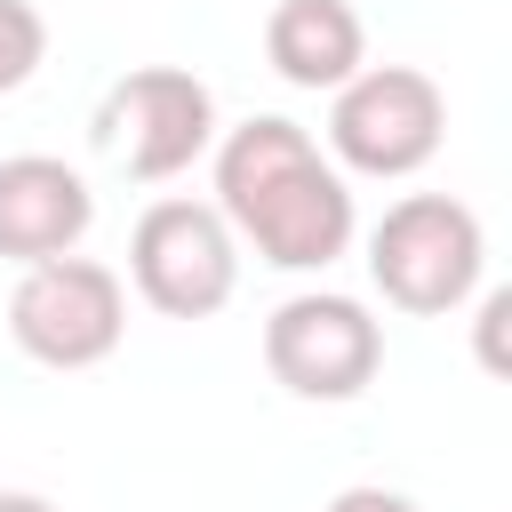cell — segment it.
Here are the masks:
<instances>
[{
	"label": "cell",
	"mask_w": 512,
	"mask_h": 512,
	"mask_svg": "<svg viewBox=\"0 0 512 512\" xmlns=\"http://www.w3.org/2000/svg\"><path fill=\"white\" fill-rule=\"evenodd\" d=\"M216 216L280 272H328L360 232L344 168L280 112H256L216 144Z\"/></svg>",
	"instance_id": "obj_1"
},
{
	"label": "cell",
	"mask_w": 512,
	"mask_h": 512,
	"mask_svg": "<svg viewBox=\"0 0 512 512\" xmlns=\"http://www.w3.org/2000/svg\"><path fill=\"white\" fill-rule=\"evenodd\" d=\"M480 264H488V232L448 192H408L368 232V280L384 288L392 312H416V320L456 312L480 288Z\"/></svg>",
	"instance_id": "obj_2"
},
{
	"label": "cell",
	"mask_w": 512,
	"mask_h": 512,
	"mask_svg": "<svg viewBox=\"0 0 512 512\" xmlns=\"http://www.w3.org/2000/svg\"><path fill=\"white\" fill-rule=\"evenodd\" d=\"M448 136V96L416 64H360L328 104V152L352 176H416Z\"/></svg>",
	"instance_id": "obj_3"
},
{
	"label": "cell",
	"mask_w": 512,
	"mask_h": 512,
	"mask_svg": "<svg viewBox=\"0 0 512 512\" xmlns=\"http://www.w3.org/2000/svg\"><path fill=\"white\" fill-rule=\"evenodd\" d=\"M8 336L24 360L40 368H96L120 352L128 336V288L112 264L96 256H48L24 264L16 296H8Z\"/></svg>",
	"instance_id": "obj_4"
},
{
	"label": "cell",
	"mask_w": 512,
	"mask_h": 512,
	"mask_svg": "<svg viewBox=\"0 0 512 512\" xmlns=\"http://www.w3.org/2000/svg\"><path fill=\"white\" fill-rule=\"evenodd\" d=\"M96 144L136 176V184H168L184 176L208 144H216V96L200 72L184 64H136L104 88L96 104Z\"/></svg>",
	"instance_id": "obj_5"
},
{
	"label": "cell",
	"mask_w": 512,
	"mask_h": 512,
	"mask_svg": "<svg viewBox=\"0 0 512 512\" xmlns=\"http://www.w3.org/2000/svg\"><path fill=\"white\" fill-rule=\"evenodd\" d=\"M128 280L168 320H208L240 288V240L216 200H152L128 232Z\"/></svg>",
	"instance_id": "obj_6"
},
{
	"label": "cell",
	"mask_w": 512,
	"mask_h": 512,
	"mask_svg": "<svg viewBox=\"0 0 512 512\" xmlns=\"http://www.w3.org/2000/svg\"><path fill=\"white\" fill-rule=\"evenodd\" d=\"M264 368L280 392L296 400H360L384 368V328L360 296L336 288H304L288 304H272L264 320Z\"/></svg>",
	"instance_id": "obj_7"
},
{
	"label": "cell",
	"mask_w": 512,
	"mask_h": 512,
	"mask_svg": "<svg viewBox=\"0 0 512 512\" xmlns=\"http://www.w3.org/2000/svg\"><path fill=\"white\" fill-rule=\"evenodd\" d=\"M96 224V192L80 168H64L56 152H16L0 160V256L8 264H48V256H80Z\"/></svg>",
	"instance_id": "obj_8"
},
{
	"label": "cell",
	"mask_w": 512,
	"mask_h": 512,
	"mask_svg": "<svg viewBox=\"0 0 512 512\" xmlns=\"http://www.w3.org/2000/svg\"><path fill=\"white\" fill-rule=\"evenodd\" d=\"M264 56L288 88H344L368 64V32L352 16V0H280L264 16Z\"/></svg>",
	"instance_id": "obj_9"
},
{
	"label": "cell",
	"mask_w": 512,
	"mask_h": 512,
	"mask_svg": "<svg viewBox=\"0 0 512 512\" xmlns=\"http://www.w3.org/2000/svg\"><path fill=\"white\" fill-rule=\"evenodd\" d=\"M40 56H48V16L32 0H0V96L24 88L40 72Z\"/></svg>",
	"instance_id": "obj_10"
},
{
	"label": "cell",
	"mask_w": 512,
	"mask_h": 512,
	"mask_svg": "<svg viewBox=\"0 0 512 512\" xmlns=\"http://www.w3.org/2000/svg\"><path fill=\"white\" fill-rule=\"evenodd\" d=\"M504 320H512V288H488L480 296V368L504 376Z\"/></svg>",
	"instance_id": "obj_11"
},
{
	"label": "cell",
	"mask_w": 512,
	"mask_h": 512,
	"mask_svg": "<svg viewBox=\"0 0 512 512\" xmlns=\"http://www.w3.org/2000/svg\"><path fill=\"white\" fill-rule=\"evenodd\" d=\"M328 512H416L400 488H376V480H360V488H336L328 496Z\"/></svg>",
	"instance_id": "obj_12"
},
{
	"label": "cell",
	"mask_w": 512,
	"mask_h": 512,
	"mask_svg": "<svg viewBox=\"0 0 512 512\" xmlns=\"http://www.w3.org/2000/svg\"><path fill=\"white\" fill-rule=\"evenodd\" d=\"M0 512H56V504L32 496V488H0Z\"/></svg>",
	"instance_id": "obj_13"
}]
</instances>
